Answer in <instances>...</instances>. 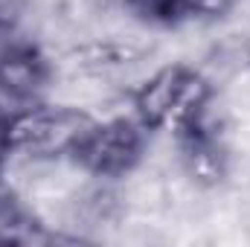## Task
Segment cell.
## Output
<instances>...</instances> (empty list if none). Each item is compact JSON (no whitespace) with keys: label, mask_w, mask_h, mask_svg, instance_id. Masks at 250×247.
I'll return each mask as SVG.
<instances>
[{"label":"cell","mask_w":250,"mask_h":247,"mask_svg":"<svg viewBox=\"0 0 250 247\" xmlns=\"http://www.w3.org/2000/svg\"><path fill=\"white\" fill-rule=\"evenodd\" d=\"M207 108V84L181 67H169L148 79L137 93V111L151 128L187 131Z\"/></svg>","instance_id":"obj_1"},{"label":"cell","mask_w":250,"mask_h":247,"mask_svg":"<svg viewBox=\"0 0 250 247\" xmlns=\"http://www.w3.org/2000/svg\"><path fill=\"white\" fill-rule=\"evenodd\" d=\"M93 120L76 108H38L26 111L9 123V145L35 157H56L64 151H79Z\"/></svg>","instance_id":"obj_2"},{"label":"cell","mask_w":250,"mask_h":247,"mask_svg":"<svg viewBox=\"0 0 250 247\" xmlns=\"http://www.w3.org/2000/svg\"><path fill=\"white\" fill-rule=\"evenodd\" d=\"M140 148H143L140 131L125 120H114L108 125H93V131L87 134V140L76 154L90 172L108 178L131 169L140 157Z\"/></svg>","instance_id":"obj_3"},{"label":"cell","mask_w":250,"mask_h":247,"mask_svg":"<svg viewBox=\"0 0 250 247\" xmlns=\"http://www.w3.org/2000/svg\"><path fill=\"white\" fill-rule=\"evenodd\" d=\"M47 79V67L41 56L29 47H12L0 56V90L15 99H26L41 90Z\"/></svg>","instance_id":"obj_4"},{"label":"cell","mask_w":250,"mask_h":247,"mask_svg":"<svg viewBox=\"0 0 250 247\" xmlns=\"http://www.w3.org/2000/svg\"><path fill=\"white\" fill-rule=\"evenodd\" d=\"M73 70L84 73V76H102L111 70H120L125 64L137 62V50L128 44H114V41H102V44H87L82 50H76L70 56Z\"/></svg>","instance_id":"obj_5"},{"label":"cell","mask_w":250,"mask_h":247,"mask_svg":"<svg viewBox=\"0 0 250 247\" xmlns=\"http://www.w3.org/2000/svg\"><path fill=\"white\" fill-rule=\"evenodd\" d=\"M76 215L84 224H105L117 215V195L111 189H90L76 204Z\"/></svg>","instance_id":"obj_6"},{"label":"cell","mask_w":250,"mask_h":247,"mask_svg":"<svg viewBox=\"0 0 250 247\" xmlns=\"http://www.w3.org/2000/svg\"><path fill=\"white\" fill-rule=\"evenodd\" d=\"M233 6V0H184V18H218Z\"/></svg>","instance_id":"obj_7"},{"label":"cell","mask_w":250,"mask_h":247,"mask_svg":"<svg viewBox=\"0 0 250 247\" xmlns=\"http://www.w3.org/2000/svg\"><path fill=\"white\" fill-rule=\"evenodd\" d=\"M6 145H9V123L0 120V148H6Z\"/></svg>","instance_id":"obj_8"},{"label":"cell","mask_w":250,"mask_h":247,"mask_svg":"<svg viewBox=\"0 0 250 247\" xmlns=\"http://www.w3.org/2000/svg\"><path fill=\"white\" fill-rule=\"evenodd\" d=\"M108 3H128V0H108Z\"/></svg>","instance_id":"obj_9"}]
</instances>
